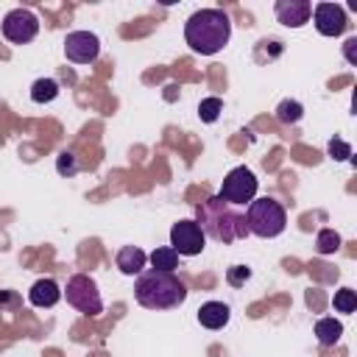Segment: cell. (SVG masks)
Masks as SVG:
<instances>
[{
  "label": "cell",
  "instance_id": "1",
  "mask_svg": "<svg viewBox=\"0 0 357 357\" xmlns=\"http://www.w3.org/2000/svg\"><path fill=\"white\" fill-rule=\"evenodd\" d=\"M195 223L201 226L204 237H212L218 243H234L248 234L245 212L226 204L220 195H212L195 206Z\"/></svg>",
  "mask_w": 357,
  "mask_h": 357
},
{
  "label": "cell",
  "instance_id": "2",
  "mask_svg": "<svg viewBox=\"0 0 357 357\" xmlns=\"http://www.w3.org/2000/svg\"><path fill=\"white\" fill-rule=\"evenodd\" d=\"M231 36V20L220 8H201L184 22V39L192 53L215 56L229 45Z\"/></svg>",
  "mask_w": 357,
  "mask_h": 357
},
{
  "label": "cell",
  "instance_id": "3",
  "mask_svg": "<svg viewBox=\"0 0 357 357\" xmlns=\"http://www.w3.org/2000/svg\"><path fill=\"white\" fill-rule=\"evenodd\" d=\"M134 298L148 310H173L187 298V287L176 273L151 268L134 282Z\"/></svg>",
  "mask_w": 357,
  "mask_h": 357
},
{
  "label": "cell",
  "instance_id": "4",
  "mask_svg": "<svg viewBox=\"0 0 357 357\" xmlns=\"http://www.w3.org/2000/svg\"><path fill=\"white\" fill-rule=\"evenodd\" d=\"M245 223H248V234H257L262 240H271V237H279L287 226V212L284 206L265 195V198H254L248 204V212H245Z\"/></svg>",
  "mask_w": 357,
  "mask_h": 357
},
{
  "label": "cell",
  "instance_id": "5",
  "mask_svg": "<svg viewBox=\"0 0 357 357\" xmlns=\"http://www.w3.org/2000/svg\"><path fill=\"white\" fill-rule=\"evenodd\" d=\"M64 296H67V304H73L84 315H100V310H103L100 290H98L95 279L86 276V273L70 276L67 279V287H64Z\"/></svg>",
  "mask_w": 357,
  "mask_h": 357
},
{
  "label": "cell",
  "instance_id": "6",
  "mask_svg": "<svg viewBox=\"0 0 357 357\" xmlns=\"http://www.w3.org/2000/svg\"><path fill=\"white\" fill-rule=\"evenodd\" d=\"M218 195H220L226 204H231V206L251 204V201L257 198V176H254L245 165H240V167H234V170L226 173V178H223Z\"/></svg>",
  "mask_w": 357,
  "mask_h": 357
},
{
  "label": "cell",
  "instance_id": "7",
  "mask_svg": "<svg viewBox=\"0 0 357 357\" xmlns=\"http://www.w3.org/2000/svg\"><path fill=\"white\" fill-rule=\"evenodd\" d=\"M3 36L14 45H25L39 33V17L31 8H11L3 17Z\"/></svg>",
  "mask_w": 357,
  "mask_h": 357
},
{
  "label": "cell",
  "instance_id": "8",
  "mask_svg": "<svg viewBox=\"0 0 357 357\" xmlns=\"http://www.w3.org/2000/svg\"><path fill=\"white\" fill-rule=\"evenodd\" d=\"M206 245V237L195 220H178L170 229V248L178 257H198Z\"/></svg>",
  "mask_w": 357,
  "mask_h": 357
},
{
  "label": "cell",
  "instance_id": "9",
  "mask_svg": "<svg viewBox=\"0 0 357 357\" xmlns=\"http://www.w3.org/2000/svg\"><path fill=\"white\" fill-rule=\"evenodd\" d=\"M100 53V39L92 31H70L64 36V56L75 64H92Z\"/></svg>",
  "mask_w": 357,
  "mask_h": 357
},
{
  "label": "cell",
  "instance_id": "10",
  "mask_svg": "<svg viewBox=\"0 0 357 357\" xmlns=\"http://www.w3.org/2000/svg\"><path fill=\"white\" fill-rule=\"evenodd\" d=\"M312 20H315V31L321 36H340L346 31V25H349L346 11L337 3H318L312 8Z\"/></svg>",
  "mask_w": 357,
  "mask_h": 357
},
{
  "label": "cell",
  "instance_id": "11",
  "mask_svg": "<svg viewBox=\"0 0 357 357\" xmlns=\"http://www.w3.org/2000/svg\"><path fill=\"white\" fill-rule=\"evenodd\" d=\"M273 11H276V20L282 25L301 28L310 20V14H312V3L310 0H276Z\"/></svg>",
  "mask_w": 357,
  "mask_h": 357
},
{
  "label": "cell",
  "instance_id": "12",
  "mask_svg": "<svg viewBox=\"0 0 357 357\" xmlns=\"http://www.w3.org/2000/svg\"><path fill=\"white\" fill-rule=\"evenodd\" d=\"M59 298H61V287H59L56 279H50V276L36 279V282L31 284V290H28V301H31L33 307H53Z\"/></svg>",
  "mask_w": 357,
  "mask_h": 357
},
{
  "label": "cell",
  "instance_id": "13",
  "mask_svg": "<svg viewBox=\"0 0 357 357\" xmlns=\"http://www.w3.org/2000/svg\"><path fill=\"white\" fill-rule=\"evenodd\" d=\"M229 318H231V310L223 301H206L198 310V324L206 329H223L229 324Z\"/></svg>",
  "mask_w": 357,
  "mask_h": 357
},
{
  "label": "cell",
  "instance_id": "14",
  "mask_svg": "<svg viewBox=\"0 0 357 357\" xmlns=\"http://www.w3.org/2000/svg\"><path fill=\"white\" fill-rule=\"evenodd\" d=\"M145 262H148V257H145V251L137 248V245H123V248L117 251V268H120V273H126V276L142 273Z\"/></svg>",
  "mask_w": 357,
  "mask_h": 357
},
{
  "label": "cell",
  "instance_id": "15",
  "mask_svg": "<svg viewBox=\"0 0 357 357\" xmlns=\"http://www.w3.org/2000/svg\"><path fill=\"white\" fill-rule=\"evenodd\" d=\"M343 335V324L335 318H318L315 321V337L321 346H335Z\"/></svg>",
  "mask_w": 357,
  "mask_h": 357
},
{
  "label": "cell",
  "instance_id": "16",
  "mask_svg": "<svg viewBox=\"0 0 357 357\" xmlns=\"http://www.w3.org/2000/svg\"><path fill=\"white\" fill-rule=\"evenodd\" d=\"M56 95H59V81H53V78H36L31 86L33 103H50V100H56Z\"/></svg>",
  "mask_w": 357,
  "mask_h": 357
},
{
  "label": "cell",
  "instance_id": "17",
  "mask_svg": "<svg viewBox=\"0 0 357 357\" xmlns=\"http://www.w3.org/2000/svg\"><path fill=\"white\" fill-rule=\"evenodd\" d=\"M148 259H151L153 271H167V273H173V271L178 268V254H176V251H173L170 245L153 248V254H151Z\"/></svg>",
  "mask_w": 357,
  "mask_h": 357
},
{
  "label": "cell",
  "instance_id": "18",
  "mask_svg": "<svg viewBox=\"0 0 357 357\" xmlns=\"http://www.w3.org/2000/svg\"><path fill=\"white\" fill-rule=\"evenodd\" d=\"M301 114H304V106H301L298 100L284 98V100L276 106V120H279V123H284V126L298 123V120H301Z\"/></svg>",
  "mask_w": 357,
  "mask_h": 357
},
{
  "label": "cell",
  "instance_id": "19",
  "mask_svg": "<svg viewBox=\"0 0 357 357\" xmlns=\"http://www.w3.org/2000/svg\"><path fill=\"white\" fill-rule=\"evenodd\" d=\"M315 248L318 254H335L340 248V234L335 229H321L315 237Z\"/></svg>",
  "mask_w": 357,
  "mask_h": 357
},
{
  "label": "cell",
  "instance_id": "20",
  "mask_svg": "<svg viewBox=\"0 0 357 357\" xmlns=\"http://www.w3.org/2000/svg\"><path fill=\"white\" fill-rule=\"evenodd\" d=\"M220 112H223V100L220 98H204L201 103H198V117L204 120V123H215L218 117H220Z\"/></svg>",
  "mask_w": 357,
  "mask_h": 357
},
{
  "label": "cell",
  "instance_id": "21",
  "mask_svg": "<svg viewBox=\"0 0 357 357\" xmlns=\"http://www.w3.org/2000/svg\"><path fill=\"white\" fill-rule=\"evenodd\" d=\"M332 304H335V310H337V312H354V307H357V296H354V290H351V287H343V290H337V293H335Z\"/></svg>",
  "mask_w": 357,
  "mask_h": 357
},
{
  "label": "cell",
  "instance_id": "22",
  "mask_svg": "<svg viewBox=\"0 0 357 357\" xmlns=\"http://www.w3.org/2000/svg\"><path fill=\"white\" fill-rule=\"evenodd\" d=\"M56 170H59L61 176H75V173H78V159H75V153H73V151H61V153L56 156Z\"/></svg>",
  "mask_w": 357,
  "mask_h": 357
},
{
  "label": "cell",
  "instance_id": "23",
  "mask_svg": "<svg viewBox=\"0 0 357 357\" xmlns=\"http://www.w3.org/2000/svg\"><path fill=\"white\" fill-rule=\"evenodd\" d=\"M326 151H329V156H332L335 162H346V159L351 156V145H349L346 139H340V137H335V139H329V145H326Z\"/></svg>",
  "mask_w": 357,
  "mask_h": 357
},
{
  "label": "cell",
  "instance_id": "24",
  "mask_svg": "<svg viewBox=\"0 0 357 357\" xmlns=\"http://www.w3.org/2000/svg\"><path fill=\"white\" fill-rule=\"evenodd\" d=\"M248 279H251V268H245V265H231V268L226 271V282H229L231 287H243Z\"/></svg>",
  "mask_w": 357,
  "mask_h": 357
},
{
  "label": "cell",
  "instance_id": "25",
  "mask_svg": "<svg viewBox=\"0 0 357 357\" xmlns=\"http://www.w3.org/2000/svg\"><path fill=\"white\" fill-rule=\"evenodd\" d=\"M343 53H346V61H349V64H357V36L346 39V45H343Z\"/></svg>",
  "mask_w": 357,
  "mask_h": 357
}]
</instances>
